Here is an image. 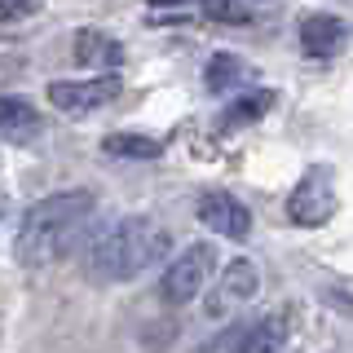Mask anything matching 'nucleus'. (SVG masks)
<instances>
[{
  "label": "nucleus",
  "instance_id": "obj_10",
  "mask_svg": "<svg viewBox=\"0 0 353 353\" xmlns=\"http://www.w3.org/2000/svg\"><path fill=\"white\" fill-rule=\"evenodd\" d=\"M75 62H80V66H106V71H115V66L124 62V49H119L110 36H102V31L84 27V31H75Z\"/></svg>",
  "mask_w": 353,
  "mask_h": 353
},
{
  "label": "nucleus",
  "instance_id": "obj_5",
  "mask_svg": "<svg viewBox=\"0 0 353 353\" xmlns=\"http://www.w3.org/2000/svg\"><path fill=\"white\" fill-rule=\"evenodd\" d=\"M119 75L115 71H102L93 75V80H53L49 84V102L66 110V115H93V110H102L110 97L119 93Z\"/></svg>",
  "mask_w": 353,
  "mask_h": 353
},
{
  "label": "nucleus",
  "instance_id": "obj_14",
  "mask_svg": "<svg viewBox=\"0 0 353 353\" xmlns=\"http://www.w3.org/2000/svg\"><path fill=\"white\" fill-rule=\"evenodd\" d=\"M270 106H274V88H256V93H243V97H234V102L225 106V115H221V128L252 124V119H261Z\"/></svg>",
  "mask_w": 353,
  "mask_h": 353
},
{
  "label": "nucleus",
  "instance_id": "obj_13",
  "mask_svg": "<svg viewBox=\"0 0 353 353\" xmlns=\"http://www.w3.org/2000/svg\"><path fill=\"white\" fill-rule=\"evenodd\" d=\"M102 150L115 154V159H159L163 141L146 137V132H110V137L102 141Z\"/></svg>",
  "mask_w": 353,
  "mask_h": 353
},
{
  "label": "nucleus",
  "instance_id": "obj_2",
  "mask_svg": "<svg viewBox=\"0 0 353 353\" xmlns=\"http://www.w3.org/2000/svg\"><path fill=\"white\" fill-rule=\"evenodd\" d=\"M168 248H172V239L159 221L119 216L115 225L93 234V243L84 248V270L93 283H128L137 274H146L154 261H163Z\"/></svg>",
  "mask_w": 353,
  "mask_h": 353
},
{
  "label": "nucleus",
  "instance_id": "obj_8",
  "mask_svg": "<svg viewBox=\"0 0 353 353\" xmlns=\"http://www.w3.org/2000/svg\"><path fill=\"white\" fill-rule=\"evenodd\" d=\"M349 44V22L336 14H309L301 22V49L305 58H336Z\"/></svg>",
  "mask_w": 353,
  "mask_h": 353
},
{
  "label": "nucleus",
  "instance_id": "obj_4",
  "mask_svg": "<svg viewBox=\"0 0 353 353\" xmlns=\"http://www.w3.org/2000/svg\"><path fill=\"white\" fill-rule=\"evenodd\" d=\"M331 212H336V172L314 163L296 181V190L287 194V221L301 230H318L331 221Z\"/></svg>",
  "mask_w": 353,
  "mask_h": 353
},
{
  "label": "nucleus",
  "instance_id": "obj_6",
  "mask_svg": "<svg viewBox=\"0 0 353 353\" xmlns=\"http://www.w3.org/2000/svg\"><path fill=\"white\" fill-rule=\"evenodd\" d=\"M261 292V270L252 261H230L225 270L216 274V283H212V292H208V318H225V314H234L239 305H248L252 296Z\"/></svg>",
  "mask_w": 353,
  "mask_h": 353
},
{
  "label": "nucleus",
  "instance_id": "obj_7",
  "mask_svg": "<svg viewBox=\"0 0 353 353\" xmlns=\"http://www.w3.org/2000/svg\"><path fill=\"white\" fill-rule=\"evenodd\" d=\"M199 221H203L216 239H248V230H252V212L225 190L199 194Z\"/></svg>",
  "mask_w": 353,
  "mask_h": 353
},
{
  "label": "nucleus",
  "instance_id": "obj_12",
  "mask_svg": "<svg viewBox=\"0 0 353 353\" xmlns=\"http://www.w3.org/2000/svg\"><path fill=\"white\" fill-rule=\"evenodd\" d=\"M252 75V66L239 58V53H212L208 58V66H203V84L212 88V93H225V88H234V84H243Z\"/></svg>",
  "mask_w": 353,
  "mask_h": 353
},
{
  "label": "nucleus",
  "instance_id": "obj_9",
  "mask_svg": "<svg viewBox=\"0 0 353 353\" xmlns=\"http://www.w3.org/2000/svg\"><path fill=\"white\" fill-rule=\"evenodd\" d=\"M287 336H292V318H287V314H265L261 323H252L239 336L234 353H283Z\"/></svg>",
  "mask_w": 353,
  "mask_h": 353
},
{
  "label": "nucleus",
  "instance_id": "obj_3",
  "mask_svg": "<svg viewBox=\"0 0 353 353\" xmlns=\"http://www.w3.org/2000/svg\"><path fill=\"white\" fill-rule=\"evenodd\" d=\"M216 270V248L212 243H190V248H181V256H176L168 270H163L159 279V301L163 305H190L199 292L208 287V279H212Z\"/></svg>",
  "mask_w": 353,
  "mask_h": 353
},
{
  "label": "nucleus",
  "instance_id": "obj_11",
  "mask_svg": "<svg viewBox=\"0 0 353 353\" xmlns=\"http://www.w3.org/2000/svg\"><path fill=\"white\" fill-rule=\"evenodd\" d=\"M36 128H40V110L27 97H0V137L27 141Z\"/></svg>",
  "mask_w": 353,
  "mask_h": 353
},
{
  "label": "nucleus",
  "instance_id": "obj_1",
  "mask_svg": "<svg viewBox=\"0 0 353 353\" xmlns=\"http://www.w3.org/2000/svg\"><path fill=\"white\" fill-rule=\"evenodd\" d=\"M97 208V194L93 190H58V194H44L40 203H31L27 212H22V225H18V261L22 265H53L58 256L75 248V239H80V230L88 225V216H93Z\"/></svg>",
  "mask_w": 353,
  "mask_h": 353
},
{
  "label": "nucleus",
  "instance_id": "obj_17",
  "mask_svg": "<svg viewBox=\"0 0 353 353\" xmlns=\"http://www.w3.org/2000/svg\"><path fill=\"white\" fill-rule=\"evenodd\" d=\"M146 5H154V9H176V5H190V0H146Z\"/></svg>",
  "mask_w": 353,
  "mask_h": 353
},
{
  "label": "nucleus",
  "instance_id": "obj_16",
  "mask_svg": "<svg viewBox=\"0 0 353 353\" xmlns=\"http://www.w3.org/2000/svg\"><path fill=\"white\" fill-rule=\"evenodd\" d=\"M40 9V0H0V22H22Z\"/></svg>",
  "mask_w": 353,
  "mask_h": 353
},
{
  "label": "nucleus",
  "instance_id": "obj_15",
  "mask_svg": "<svg viewBox=\"0 0 353 353\" xmlns=\"http://www.w3.org/2000/svg\"><path fill=\"white\" fill-rule=\"evenodd\" d=\"M203 14L216 18V22H248L252 9L243 0H203Z\"/></svg>",
  "mask_w": 353,
  "mask_h": 353
}]
</instances>
